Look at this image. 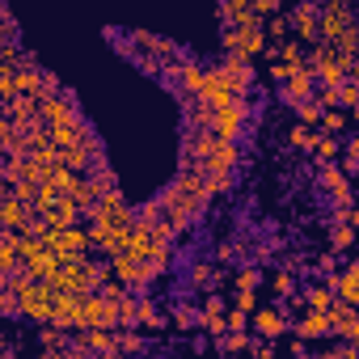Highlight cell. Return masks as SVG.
<instances>
[{
  "label": "cell",
  "mask_w": 359,
  "mask_h": 359,
  "mask_svg": "<svg viewBox=\"0 0 359 359\" xmlns=\"http://www.w3.org/2000/svg\"><path fill=\"white\" fill-rule=\"evenodd\" d=\"M342 169H346V173H359V156H351V152H342Z\"/></svg>",
  "instance_id": "obj_44"
},
{
  "label": "cell",
  "mask_w": 359,
  "mask_h": 359,
  "mask_svg": "<svg viewBox=\"0 0 359 359\" xmlns=\"http://www.w3.org/2000/svg\"><path fill=\"white\" fill-rule=\"evenodd\" d=\"M355 313H359V309H355V304H346V300L338 296V300L330 304V321H334V334H338V330H342V325H346V321H351Z\"/></svg>",
  "instance_id": "obj_30"
},
{
  "label": "cell",
  "mask_w": 359,
  "mask_h": 359,
  "mask_svg": "<svg viewBox=\"0 0 359 359\" xmlns=\"http://www.w3.org/2000/svg\"><path fill=\"white\" fill-rule=\"evenodd\" d=\"M317 271H325V275H334V254H321V258H317Z\"/></svg>",
  "instance_id": "obj_43"
},
{
  "label": "cell",
  "mask_w": 359,
  "mask_h": 359,
  "mask_svg": "<svg viewBox=\"0 0 359 359\" xmlns=\"http://www.w3.org/2000/svg\"><path fill=\"white\" fill-rule=\"evenodd\" d=\"M173 325H177V330H199V325H203V309L177 300V304H173Z\"/></svg>",
  "instance_id": "obj_21"
},
{
  "label": "cell",
  "mask_w": 359,
  "mask_h": 359,
  "mask_svg": "<svg viewBox=\"0 0 359 359\" xmlns=\"http://www.w3.org/2000/svg\"><path fill=\"white\" fill-rule=\"evenodd\" d=\"M187 283H191V287H216V283H220V266L208 262V258H199V262H191Z\"/></svg>",
  "instance_id": "obj_19"
},
{
  "label": "cell",
  "mask_w": 359,
  "mask_h": 359,
  "mask_svg": "<svg viewBox=\"0 0 359 359\" xmlns=\"http://www.w3.org/2000/svg\"><path fill=\"white\" fill-rule=\"evenodd\" d=\"M321 131H330V135H346V127H351V110L346 106H330L325 114H321V123H317Z\"/></svg>",
  "instance_id": "obj_20"
},
{
  "label": "cell",
  "mask_w": 359,
  "mask_h": 359,
  "mask_svg": "<svg viewBox=\"0 0 359 359\" xmlns=\"http://www.w3.org/2000/svg\"><path fill=\"white\" fill-rule=\"evenodd\" d=\"M317 89H321L317 68H313V64H300V68H292V76L283 81L279 97H283L287 106H300V102H313V97H317Z\"/></svg>",
  "instance_id": "obj_5"
},
{
  "label": "cell",
  "mask_w": 359,
  "mask_h": 359,
  "mask_svg": "<svg viewBox=\"0 0 359 359\" xmlns=\"http://www.w3.org/2000/svg\"><path fill=\"white\" fill-rule=\"evenodd\" d=\"M237 161H241L237 140H220V144L212 148V156H203V161H199V169H203V173H224V169L233 173V169H237Z\"/></svg>",
  "instance_id": "obj_12"
},
{
  "label": "cell",
  "mask_w": 359,
  "mask_h": 359,
  "mask_svg": "<svg viewBox=\"0 0 359 359\" xmlns=\"http://www.w3.org/2000/svg\"><path fill=\"white\" fill-rule=\"evenodd\" d=\"M220 68L250 93V85H254V60L250 55H241V51H224V60H220Z\"/></svg>",
  "instance_id": "obj_17"
},
{
  "label": "cell",
  "mask_w": 359,
  "mask_h": 359,
  "mask_svg": "<svg viewBox=\"0 0 359 359\" xmlns=\"http://www.w3.org/2000/svg\"><path fill=\"white\" fill-rule=\"evenodd\" d=\"M359 22V13H355V5H338V0H321V39L325 43H334L346 26H355Z\"/></svg>",
  "instance_id": "obj_8"
},
{
  "label": "cell",
  "mask_w": 359,
  "mask_h": 359,
  "mask_svg": "<svg viewBox=\"0 0 359 359\" xmlns=\"http://www.w3.org/2000/svg\"><path fill=\"white\" fill-rule=\"evenodd\" d=\"M233 304H237V309H245V313H254V309H258V292H254V287H237Z\"/></svg>",
  "instance_id": "obj_38"
},
{
  "label": "cell",
  "mask_w": 359,
  "mask_h": 359,
  "mask_svg": "<svg viewBox=\"0 0 359 359\" xmlns=\"http://www.w3.org/2000/svg\"><path fill=\"white\" fill-rule=\"evenodd\" d=\"M304 300H309V309H325V313H330V304L338 300V292H334L330 283H313V287L304 292Z\"/></svg>",
  "instance_id": "obj_26"
},
{
  "label": "cell",
  "mask_w": 359,
  "mask_h": 359,
  "mask_svg": "<svg viewBox=\"0 0 359 359\" xmlns=\"http://www.w3.org/2000/svg\"><path fill=\"white\" fill-rule=\"evenodd\" d=\"M338 140H342V135H330V131H321L309 156H313L317 165H330V161H338Z\"/></svg>",
  "instance_id": "obj_22"
},
{
  "label": "cell",
  "mask_w": 359,
  "mask_h": 359,
  "mask_svg": "<svg viewBox=\"0 0 359 359\" xmlns=\"http://www.w3.org/2000/svg\"><path fill=\"white\" fill-rule=\"evenodd\" d=\"M34 216V203H26V199H18V195H5L0 199V229H26V220Z\"/></svg>",
  "instance_id": "obj_15"
},
{
  "label": "cell",
  "mask_w": 359,
  "mask_h": 359,
  "mask_svg": "<svg viewBox=\"0 0 359 359\" xmlns=\"http://www.w3.org/2000/svg\"><path fill=\"white\" fill-rule=\"evenodd\" d=\"M60 258H68V254H85V250H93V241H89V229H81V224H64V229H51L47 237H43Z\"/></svg>",
  "instance_id": "obj_7"
},
{
  "label": "cell",
  "mask_w": 359,
  "mask_h": 359,
  "mask_svg": "<svg viewBox=\"0 0 359 359\" xmlns=\"http://www.w3.org/2000/svg\"><path fill=\"white\" fill-rule=\"evenodd\" d=\"M266 39H271V43L292 39V13H275V18H266Z\"/></svg>",
  "instance_id": "obj_27"
},
{
  "label": "cell",
  "mask_w": 359,
  "mask_h": 359,
  "mask_svg": "<svg viewBox=\"0 0 359 359\" xmlns=\"http://www.w3.org/2000/svg\"><path fill=\"white\" fill-rule=\"evenodd\" d=\"M199 97L203 102H212V106H229V102H237V97H245V89L216 64V68H208V81H203V89H199Z\"/></svg>",
  "instance_id": "obj_6"
},
{
  "label": "cell",
  "mask_w": 359,
  "mask_h": 359,
  "mask_svg": "<svg viewBox=\"0 0 359 359\" xmlns=\"http://www.w3.org/2000/svg\"><path fill=\"white\" fill-rule=\"evenodd\" d=\"M110 271H114V279H123L131 292H144V287L156 279L152 262H148L144 254H135V250H118V254H110Z\"/></svg>",
  "instance_id": "obj_2"
},
{
  "label": "cell",
  "mask_w": 359,
  "mask_h": 359,
  "mask_svg": "<svg viewBox=\"0 0 359 359\" xmlns=\"http://www.w3.org/2000/svg\"><path fill=\"white\" fill-rule=\"evenodd\" d=\"M338 102H342L346 110H355V106H359V85H355V81H342V85H338Z\"/></svg>",
  "instance_id": "obj_36"
},
{
  "label": "cell",
  "mask_w": 359,
  "mask_h": 359,
  "mask_svg": "<svg viewBox=\"0 0 359 359\" xmlns=\"http://www.w3.org/2000/svg\"><path fill=\"white\" fill-rule=\"evenodd\" d=\"M118 351L127 355V351H144V338L135 334V325H123L118 330Z\"/></svg>",
  "instance_id": "obj_33"
},
{
  "label": "cell",
  "mask_w": 359,
  "mask_h": 359,
  "mask_svg": "<svg viewBox=\"0 0 359 359\" xmlns=\"http://www.w3.org/2000/svg\"><path fill=\"white\" fill-rule=\"evenodd\" d=\"M258 283H262V271L258 266H241L237 271V287H254L258 292Z\"/></svg>",
  "instance_id": "obj_37"
},
{
  "label": "cell",
  "mask_w": 359,
  "mask_h": 359,
  "mask_svg": "<svg viewBox=\"0 0 359 359\" xmlns=\"http://www.w3.org/2000/svg\"><path fill=\"white\" fill-rule=\"evenodd\" d=\"M140 325H144V330H165V325H169V321H165V313L152 304V296H148V292H140Z\"/></svg>",
  "instance_id": "obj_23"
},
{
  "label": "cell",
  "mask_w": 359,
  "mask_h": 359,
  "mask_svg": "<svg viewBox=\"0 0 359 359\" xmlns=\"http://www.w3.org/2000/svg\"><path fill=\"white\" fill-rule=\"evenodd\" d=\"M355 237H359L355 224H346V220H334V224H330V250H351Z\"/></svg>",
  "instance_id": "obj_24"
},
{
  "label": "cell",
  "mask_w": 359,
  "mask_h": 359,
  "mask_svg": "<svg viewBox=\"0 0 359 359\" xmlns=\"http://www.w3.org/2000/svg\"><path fill=\"white\" fill-rule=\"evenodd\" d=\"M334 47H338V51H351V55H359V22H355V26H346V30L334 39Z\"/></svg>",
  "instance_id": "obj_32"
},
{
  "label": "cell",
  "mask_w": 359,
  "mask_h": 359,
  "mask_svg": "<svg viewBox=\"0 0 359 359\" xmlns=\"http://www.w3.org/2000/svg\"><path fill=\"white\" fill-rule=\"evenodd\" d=\"M292 34L300 43H317L321 39V0H304L292 9Z\"/></svg>",
  "instance_id": "obj_9"
},
{
  "label": "cell",
  "mask_w": 359,
  "mask_h": 359,
  "mask_svg": "<svg viewBox=\"0 0 359 359\" xmlns=\"http://www.w3.org/2000/svg\"><path fill=\"white\" fill-rule=\"evenodd\" d=\"M271 39H266V22L254 26H224V51H241V55H266Z\"/></svg>",
  "instance_id": "obj_3"
},
{
  "label": "cell",
  "mask_w": 359,
  "mask_h": 359,
  "mask_svg": "<svg viewBox=\"0 0 359 359\" xmlns=\"http://www.w3.org/2000/svg\"><path fill=\"white\" fill-rule=\"evenodd\" d=\"M254 355H258V359H271V355H275V338H266V342H254Z\"/></svg>",
  "instance_id": "obj_42"
},
{
  "label": "cell",
  "mask_w": 359,
  "mask_h": 359,
  "mask_svg": "<svg viewBox=\"0 0 359 359\" xmlns=\"http://www.w3.org/2000/svg\"><path fill=\"white\" fill-rule=\"evenodd\" d=\"M39 114H43V123H51V127H55V123H72V118H81L76 97H72L68 89L55 93V97H43V110H39Z\"/></svg>",
  "instance_id": "obj_11"
},
{
  "label": "cell",
  "mask_w": 359,
  "mask_h": 359,
  "mask_svg": "<svg viewBox=\"0 0 359 359\" xmlns=\"http://www.w3.org/2000/svg\"><path fill=\"white\" fill-rule=\"evenodd\" d=\"M321 191L330 195L334 208H351V173H346L338 161L321 165Z\"/></svg>",
  "instance_id": "obj_10"
},
{
  "label": "cell",
  "mask_w": 359,
  "mask_h": 359,
  "mask_svg": "<svg viewBox=\"0 0 359 359\" xmlns=\"http://www.w3.org/2000/svg\"><path fill=\"white\" fill-rule=\"evenodd\" d=\"M250 330H258L262 338H283V334L292 330V321H287V313H283V309H254Z\"/></svg>",
  "instance_id": "obj_13"
},
{
  "label": "cell",
  "mask_w": 359,
  "mask_h": 359,
  "mask_svg": "<svg viewBox=\"0 0 359 359\" xmlns=\"http://www.w3.org/2000/svg\"><path fill=\"white\" fill-rule=\"evenodd\" d=\"M287 76H292V64H283V60H275V64H271V81H279V85H283Z\"/></svg>",
  "instance_id": "obj_41"
},
{
  "label": "cell",
  "mask_w": 359,
  "mask_h": 359,
  "mask_svg": "<svg viewBox=\"0 0 359 359\" xmlns=\"http://www.w3.org/2000/svg\"><path fill=\"white\" fill-rule=\"evenodd\" d=\"M330 287H334V292H338L346 304H355V309H359V258H355V262H351L342 275L334 271V275H330Z\"/></svg>",
  "instance_id": "obj_18"
},
{
  "label": "cell",
  "mask_w": 359,
  "mask_h": 359,
  "mask_svg": "<svg viewBox=\"0 0 359 359\" xmlns=\"http://www.w3.org/2000/svg\"><path fill=\"white\" fill-rule=\"evenodd\" d=\"M292 334L313 342V338H325V334H334V321H330V313H325V309H304V313H300V321L292 325Z\"/></svg>",
  "instance_id": "obj_14"
},
{
  "label": "cell",
  "mask_w": 359,
  "mask_h": 359,
  "mask_svg": "<svg viewBox=\"0 0 359 359\" xmlns=\"http://www.w3.org/2000/svg\"><path fill=\"white\" fill-rule=\"evenodd\" d=\"M287 144H292V148H304V152H313L317 135H313V127H309V123H296V127L287 131Z\"/></svg>",
  "instance_id": "obj_29"
},
{
  "label": "cell",
  "mask_w": 359,
  "mask_h": 359,
  "mask_svg": "<svg viewBox=\"0 0 359 359\" xmlns=\"http://www.w3.org/2000/svg\"><path fill=\"white\" fill-rule=\"evenodd\" d=\"M156 199H161V208L169 212V220L177 224V233H187V229H191V224H195V220L203 216V208H208L203 199H195V195H187L182 187H173V182H169V187H165V191H161Z\"/></svg>",
  "instance_id": "obj_1"
},
{
  "label": "cell",
  "mask_w": 359,
  "mask_h": 359,
  "mask_svg": "<svg viewBox=\"0 0 359 359\" xmlns=\"http://www.w3.org/2000/svg\"><path fill=\"white\" fill-rule=\"evenodd\" d=\"M208 187H212V195H229L233 191V173L224 169V173H208Z\"/></svg>",
  "instance_id": "obj_34"
},
{
  "label": "cell",
  "mask_w": 359,
  "mask_h": 359,
  "mask_svg": "<svg viewBox=\"0 0 359 359\" xmlns=\"http://www.w3.org/2000/svg\"><path fill=\"white\" fill-rule=\"evenodd\" d=\"M338 338H346V342H359V313H355V317H351V321L338 330Z\"/></svg>",
  "instance_id": "obj_40"
},
{
  "label": "cell",
  "mask_w": 359,
  "mask_h": 359,
  "mask_svg": "<svg viewBox=\"0 0 359 359\" xmlns=\"http://www.w3.org/2000/svg\"><path fill=\"white\" fill-rule=\"evenodd\" d=\"M216 346H220L224 355H241V351H254V338H250L245 330H229L224 338H216Z\"/></svg>",
  "instance_id": "obj_25"
},
{
  "label": "cell",
  "mask_w": 359,
  "mask_h": 359,
  "mask_svg": "<svg viewBox=\"0 0 359 359\" xmlns=\"http://www.w3.org/2000/svg\"><path fill=\"white\" fill-rule=\"evenodd\" d=\"M250 9H254L258 18H275V13H279V0H250Z\"/></svg>",
  "instance_id": "obj_39"
},
{
  "label": "cell",
  "mask_w": 359,
  "mask_h": 359,
  "mask_svg": "<svg viewBox=\"0 0 359 359\" xmlns=\"http://www.w3.org/2000/svg\"><path fill=\"white\" fill-rule=\"evenodd\" d=\"M250 93L245 97H237V102H229V106H216V118H212V131L220 135V140H241L245 135V123H250Z\"/></svg>",
  "instance_id": "obj_4"
},
{
  "label": "cell",
  "mask_w": 359,
  "mask_h": 359,
  "mask_svg": "<svg viewBox=\"0 0 359 359\" xmlns=\"http://www.w3.org/2000/svg\"><path fill=\"white\" fill-rule=\"evenodd\" d=\"M39 110H43V97H30V93H18V97H9V102H0V114H5V118H18V123L43 118Z\"/></svg>",
  "instance_id": "obj_16"
},
{
  "label": "cell",
  "mask_w": 359,
  "mask_h": 359,
  "mask_svg": "<svg viewBox=\"0 0 359 359\" xmlns=\"http://www.w3.org/2000/svg\"><path fill=\"white\" fill-rule=\"evenodd\" d=\"M292 292H296V275H292V266H287V271H279V275H275V296H283V300H287Z\"/></svg>",
  "instance_id": "obj_35"
},
{
  "label": "cell",
  "mask_w": 359,
  "mask_h": 359,
  "mask_svg": "<svg viewBox=\"0 0 359 359\" xmlns=\"http://www.w3.org/2000/svg\"><path fill=\"white\" fill-rule=\"evenodd\" d=\"M203 330H208L212 338H224V334H229V313H224V309H203Z\"/></svg>",
  "instance_id": "obj_28"
},
{
  "label": "cell",
  "mask_w": 359,
  "mask_h": 359,
  "mask_svg": "<svg viewBox=\"0 0 359 359\" xmlns=\"http://www.w3.org/2000/svg\"><path fill=\"white\" fill-rule=\"evenodd\" d=\"M321 114H325V106H321L317 97H313V102H300V106H296V118H300V123H309V127H317V123H321Z\"/></svg>",
  "instance_id": "obj_31"
}]
</instances>
